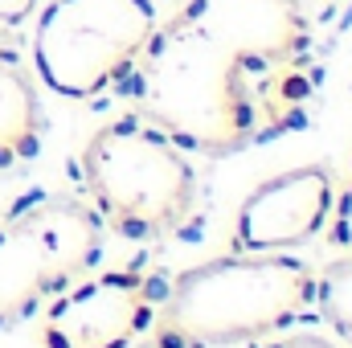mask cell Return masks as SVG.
Returning a JSON list of instances; mask_svg holds the SVG:
<instances>
[{"instance_id": "obj_1", "label": "cell", "mask_w": 352, "mask_h": 348, "mask_svg": "<svg viewBox=\"0 0 352 348\" xmlns=\"http://www.w3.org/2000/svg\"><path fill=\"white\" fill-rule=\"evenodd\" d=\"M123 94L184 152L234 156L307 123L316 37L299 0H184L156 25Z\"/></svg>"}, {"instance_id": "obj_2", "label": "cell", "mask_w": 352, "mask_h": 348, "mask_svg": "<svg viewBox=\"0 0 352 348\" xmlns=\"http://www.w3.org/2000/svg\"><path fill=\"white\" fill-rule=\"evenodd\" d=\"M320 270L278 250H238L168 279L160 328L188 348H230L270 340L316 312Z\"/></svg>"}, {"instance_id": "obj_3", "label": "cell", "mask_w": 352, "mask_h": 348, "mask_svg": "<svg viewBox=\"0 0 352 348\" xmlns=\"http://www.w3.org/2000/svg\"><path fill=\"white\" fill-rule=\"evenodd\" d=\"M82 188L102 230L131 242L173 238L197 213V173L184 148L135 111L87 140Z\"/></svg>"}, {"instance_id": "obj_4", "label": "cell", "mask_w": 352, "mask_h": 348, "mask_svg": "<svg viewBox=\"0 0 352 348\" xmlns=\"http://www.w3.org/2000/svg\"><path fill=\"white\" fill-rule=\"evenodd\" d=\"M156 25V0H50L33 29V70L58 98H98L123 87Z\"/></svg>"}, {"instance_id": "obj_5", "label": "cell", "mask_w": 352, "mask_h": 348, "mask_svg": "<svg viewBox=\"0 0 352 348\" xmlns=\"http://www.w3.org/2000/svg\"><path fill=\"white\" fill-rule=\"evenodd\" d=\"M107 230L87 201L50 193L0 213V328L25 324L102 259Z\"/></svg>"}, {"instance_id": "obj_6", "label": "cell", "mask_w": 352, "mask_h": 348, "mask_svg": "<svg viewBox=\"0 0 352 348\" xmlns=\"http://www.w3.org/2000/svg\"><path fill=\"white\" fill-rule=\"evenodd\" d=\"M168 279L144 270L82 274L50 299L41 320L45 348H131L144 340L164 303Z\"/></svg>"}, {"instance_id": "obj_7", "label": "cell", "mask_w": 352, "mask_h": 348, "mask_svg": "<svg viewBox=\"0 0 352 348\" xmlns=\"http://www.w3.org/2000/svg\"><path fill=\"white\" fill-rule=\"evenodd\" d=\"M332 201H336V184H332V173L320 164L270 176L238 205L234 242L238 250L303 246L328 226Z\"/></svg>"}, {"instance_id": "obj_8", "label": "cell", "mask_w": 352, "mask_h": 348, "mask_svg": "<svg viewBox=\"0 0 352 348\" xmlns=\"http://www.w3.org/2000/svg\"><path fill=\"white\" fill-rule=\"evenodd\" d=\"M41 94L12 50L0 45V173L29 164L41 148Z\"/></svg>"}, {"instance_id": "obj_9", "label": "cell", "mask_w": 352, "mask_h": 348, "mask_svg": "<svg viewBox=\"0 0 352 348\" xmlns=\"http://www.w3.org/2000/svg\"><path fill=\"white\" fill-rule=\"evenodd\" d=\"M316 307L328 320V328L340 336V345L352 348V254L328 262L316 279Z\"/></svg>"}, {"instance_id": "obj_10", "label": "cell", "mask_w": 352, "mask_h": 348, "mask_svg": "<svg viewBox=\"0 0 352 348\" xmlns=\"http://www.w3.org/2000/svg\"><path fill=\"white\" fill-rule=\"evenodd\" d=\"M328 238H332V246H340V250H349L352 254V184L332 201V213H328Z\"/></svg>"}, {"instance_id": "obj_11", "label": "cell", "mask_w": 352, "mask_h": 348, "mask_svg": "<svg viewBox=\"0 0 352 348\" xmlns=\"http://www.w3.org/2000/svg\"><path fill=\"white\" fill-rule=\"evenodd\" d=\"M266 348H340L336 340H328V336H316V332H291V336H270Z\"/></svg>"}, {"instance_id": "obj_12", "label": "cell", "mask_w": 352, "mask_h": 348, "mask_svg": "<svg viewBox=\"0 0 352 348\" xmlns=\"http://www.w3.org/2000/svg\"><path fill=\"white\" fill-rule=\"evenodd\" d=\"M41 0H0V25H21Z\"/></svg>"}, {"instance_id": "obj_13", "label": "cell", "mask_w": 352, "mask_h": 348, "mask_svg": "<svg viewBox=\"0 0 352 348\" xmlns=\"http://www.w3.org/2000/svg\"><path fill=\"white\" fill-rule=\"evenodd\" d=\"M131 348H188V345H184V340H180L176 332H168V328H160V324H156V332H152V336L135 340Z\"/></svg>"}, {"instance_id": "obj_14", "label": "cell", "mask_w": 352, "mask_h": 348, "mask_svg": "<svg viewBox=\"0 0 352 348\" xmlns=\"http://www.w3.org/2000/svg\"><path fill=\"white\" fill-rule=\"evenodd\" d=\"M168 4H184V0H168Z\"/></svg>"}]
</instances>
